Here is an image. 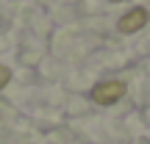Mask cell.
<instances>
[{"label": "cell", "instance_id": "2", "mask_svg": "<svg viewBox=\"0 0 150 144\" xmlns=\"http://www.w3.org/2000/svg\"><path fill=\"white\" fill-rule=\"evenodd\" d=\"M147 8H142V6H136V8L125 11L122 17H120V33H136L142 31V28L147 25Z\"/></svg>", "mask_w": 150, "mask_h": 144}, {"label": "cell", "instance_id": "3", "mask_svg": "<svg viewBox=\"0 0 150 144\" xmlns=\"http://www.w3.org/2000/svg\"><path fill=\"white\" fill-rule=\"evenodd\" d=\"M8 80H11V70H8V67H3V64H0V91H3L6 86H8Z\"/></svg>", "mask_w": 150, "mask_h": 144}, {"label": "cell", "instance_id": "1", "mask_svg": "<svg viewBox=\"0 0 150 144\" xmlns=\"http://www.w3.org/2000/svg\"><path fill=\"white\" fill-rule=\"evenodd\" d=\"M125 91H128L125 80H100V83L92 89V100H95L97 105H114Z\"/></svg>", "mask_w": 150, "mask_h": 144}, {"label": "cell", "instance_id": "4", "mask_svg": "<svg viewBox=\"0 0 150 144\" xmlns=\"http://www.w3.org/2000/svg\"><path fill=\"white\" fill-rule=\"evenodd\" d=\"M111 3H120V0H111Z\"/></svg>", "mask_w": 150, "mask_h": 144}]
</instances>
